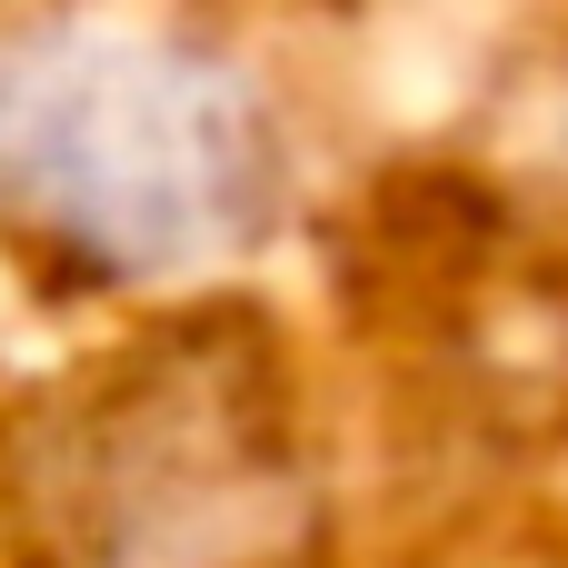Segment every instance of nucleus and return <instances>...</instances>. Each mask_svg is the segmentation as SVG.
<instances>
[{
    "instance_id": "obj_1",
    "label": "nucleus",
    "mask_w": 568,
    "mask_h": 568,
    "mask_svg": "<svg viewBox=\"0 0 568 568\" xmlns=\"http://www.w3.org/2000/svg\"><path fill=\"white\" fill-rule=\"evenodd\" d=\"M320 210V110L240 0H0V290L120 329L260 290Z\"/></svg>"
},
{
    "instance_id": "obj_2",
    "label": "nucleus",
    "mask_w": 568,
    "mask_h": 568,
    "mask_svg": "<svg viewBox=\"0 0 568 568\" xmlns=\"http://www.w3.org/2000/svg\"><path fill=\"white\" fill-rule=\"evenodd\" d=\"M20 568H339V439L270 290L90 329L0 409Z\"/></svg>"
},
{
    "instance_id": "obj_3",
    "label": "nucleus",
    "mask_w": 568,
    "mask_h": 568,
    "mask_svg": "<svg viewBox=\"0 0 568 568\" xmlns=\"http://www.w3.org/2000/svg\"><path fill=\"white\" fill-rule=\"evenodd\" d=\"M0 568H20V539H10V509H0Z\"/></svg>"
}]
</instances>
